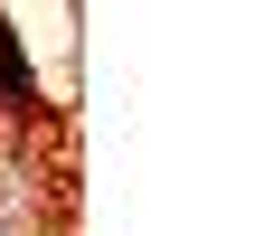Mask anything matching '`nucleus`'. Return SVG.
<instances>
[{
  "instance_id": "obj_1",
  "label": "nucleus",
  "mask_w": 255,
  "mask_h": 236,
  "mask_svg": "<svg viewBox=\"0 0 255 236\" xmlns=\"http://www.w3.org/2000/svg\"><path fill=\"white\" fill-rule=\"evenodd\" d=\"M0 104H28V57H19L9 28H0Z\"/></svg>"
}]
</instances>
